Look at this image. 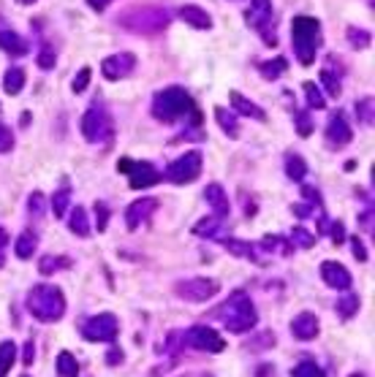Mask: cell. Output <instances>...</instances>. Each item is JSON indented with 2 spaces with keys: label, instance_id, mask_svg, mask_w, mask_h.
<instances>
[{
  "label": "cell",
  "instance_id": "cell-42",
  "mask_svg": "<svg viewBox=\"0 0 375 377\" xmlns=\"http://www.w3.org/2000/svg\"><path fill=\"white\" fill-rule=\"evenodd\" d=\"M90 76H93V71L90 68H79V73L73 76V82H71V90L73 92H85L90 85Z\"/></svg>",
  "mask_w": 375,
  "mask_h": 377
},
{
  "label": "cell",
  "instance_id": "cell-2",
  "mask_svg": "<svg viewBox=\"0 0 375 377\" xmlns=\"http://www.w3.org/2000/svg\"><path fill=\"white\" fill-rule=\"evenodd\" d=\"M218 318L223 321L226 331H232V334H248V331H253L256 323H258V312L253 307L248 293H242V291H234L232 296L226 299V304L218 312Z\"/></svg>",
  "mask_w": 375,
  "mask_h": 377
},
{
  "label": "cell",
  "instance_id": "cell-44",
  "mask_svg": "<svg viewBox=\"0 0 375 377\" xmlns=\"http://www.w3.org/2000/svg\"><path fill=\"white\" fill-rule=\"evenodd\" d=\"M44 204H47V198H44L41 193H33V196L28 198V212H30L33 217H41V215H44Z\"/></svg>",
  "mask_w": 375,
  "mask_h": 377
},
{
  "label": "cell",
  "instance_id": "cell-10",
  "mask_svg": "<svg viewBox=\"0 0 375 377\" xmlns=\"http://www.w3.org/2000/svg\"><path fill=\"white\" fill-rule=\"evenodd\" d=\"M182 345L201 350V353H223L226 350V340L210 326H191L182 334Z\"/></svg>",
  "mask_w": 375,
  "mask_h": 377
},
{
  "label": "cell",
  "instance_id": "cell-3",
  "mask_svg": "<svg viewBox=\"0 0 375 377\" xmlns=\"http://www.w3.org/2000/svg\"><path fill=\"white\" fill-rule=\"evenodd\" d=\"M191 109H194V101H191V95H188L182 87H166L161 92H155L153 106H150L153 117L158 122L185 120V117L191 114Z\"/></svg>",
  "mask_w": 375,
  "mask_h": 377
},
{
  "label": "cell",
  "instance_id": "cell-45",
  "mask_svg": "<svg viewBox=\"0 0 375 377\" xmlns=\"http://www.w3.org/2000/svg\"><path fill=\"white\" fill-rule=\"evenodd\" d=\"M8 150H14V133L0 122V152H8Z\"/></svg>",
  "mask_w": 375,
  "mask_h": 377
},
{
  "label": "cell",
  "instance_id": "cell-21",
  "mask_svg": "<svg viewBox=\"0 0 375 377\" xmlns=\"http://www.w3.org/2000/svg\"><path fill=\"white\" fill-rule=\"evenodd\" d=\"M36 250H38V234L36 231H22L19 239L14 241V253H17V258L28 261V258L36 256Z\"/></svg>",
  "mask_w": 375,
  "mask_h": 377
},
{
  "label": "cell",
  "instance_id": "cell-33",
  "mask_svg": "<svg viewBox=\"0 0 375 377\" xmlns=\"http://www.w3.org/2000/svg\"><path fill=\"white\" fill-rule=\"evenodd\" d=\"M357 312H359V296L357 293H345L338 301V315L343 321H351Z\"/></svg>",
  "mask_w": 375,
  "mask_h": 377
},
{
  "label": "cell",
  "instance_id": "cell-4",
  "mask_svg": "<svg viewBox=\"0 0 375 377\" xmlns=\"http://www.w3.org/2000/svg\"><path fill=\"white\" fill-rule=\"evenodd\" d=\"M291 38H294V54H297L299 66H313L316 52H319V44H321L319 19L297 17L291 22Z\"/></svg>",
  "mask_w": 375,
  "mask_h": 377
},
{
  "label": "cell",
  "instance_id": "cell-40",
  "mask_svg": "<svg viewBox=\"0 0 375 377\" xmlns=\"http://www.w3.org/2000/svg\"><path fill=\"white\" fill-rule=\"evenodd\" d=\"M54 60H57V57H54V49L44 44V47H41V52H38V68H41V71H52L54 68Z\"/></svg>",
  "mask_w": 375,
  "mask_h": 377
},
{
  "label": "cell",
  "instance_id": "cell-15",
  "mask_svg": "<svg viewBox=\"0 0 375 377\" xmlns=\"http://www.w3.org/2000/svg\"><path fill=\"white\" fill-rule=\"evenodd\" d=\"M319 331H321V323H319V318H316L313 312H299V315L291 321V334H294L299 342L316 340Z\"/></svg>",
  "mask_w": 375,
  "mask_h": 377
},
{
  "label": "cell",
  "instance_id": "cell-23",
  "mask_svg": "<svg viewBox=\"0 0 375 377\" xmlns=\"http://www.w3.org/2000/svg\"><path fill=\"white\" fill-rule=\"evenodd\" d=\"M286 174L291 182H302L304 176H307V163H304V157L299 152L286 155Z\"/></svg>",
  "mask_w": 375,
  "mask_h": 377
},
{
  "label": "cell",
  "instance_id": "cell-57",
  "mask_svg": "<svg viewBox=\"0 0 375 377\" xmlns=\"http://www.w3.org/2000/svg\"><path fill=\"white\" fill-rule=\"evenodd\" d=\"M6 263V258H3V244H0V266Z\"/></svg>",
  "mask_w": 375,
  "mask_h": 377
},
{
  "label": "cell",
  "instance_id": "cell-14",
  "mask_svg": "<svg viewBox=\"0 0 375 377\" xmlns=\"http://www.w3.org/2000/svg\"><path fill=\"white\" fill-rule=\"evenodd\" d=\"M354 138V131H351V125L345 120V114L343 112H335L329 122H326V141L332 144V147H345L348 141Z\"/></svg>",
  "mask_w": 375,
  "mask_h": 377
},
{
  "label": "cell",
  "instance_id": "cell-55",
  "mask_svg": "<svg viewBox=\"0 0 375 377\" xmlns=\"http://www.w3.org/2000/svg\"><path fill=\"white\" fill-rule=\"evenodd\" d=\"M256 377H275V366H272V364H261Z\"/></svg>",
  "mask_w": 375,
  "mask_h": 377
},
{
  "label": "cell",
  "instance_id": "cell-37",
  "mask_svg": "<svg viewBox=\"0 0 375 377\" xmlns=\"http://www.w3.org/2000/svg\"><path fill=\"white\" fill-rule=\"evenodd\" d=\"M294 122H297V133L302 138H307L313 133V114H310L307 109H299V112L294 114Z\"/></svg>",
  "mask_w": 375,
  "mask_h": 377
},
{
  "label": "cell",
  "instance_id": "cell-38",
  "mask_svg": "<svg viewBox=\"0 0 375 377\" xmlns=\"http://www.w3.org/2000/svg\"><path fill=\"white\" fill-rule=\"evenodd\" d=\"M348 41L357 47V49H367L370 47V33L367 30H362V28H348Z\"/></svg>",
  "mask_w": 375,
  "mask_h": 377
},
{
  "label": "cell",
  "instance_id": "cell-22",
  "mask_svg": "<svg viewBox=\"0 0 375 377\" xmlns=\"http://www.w3.org/2000/svg\"><path fill=\"white\" fill-rule=\"evenodd\" d=\"M223 247H226V250H229L232 256L248 258V261H253V263H258V266H261V258H258L256 247H253L250 241H242V239H223Z\"/></svg>",
  "mask_w": 375,
  "mask_h": 377
},
{
  "label": "cell",
  "instance_id": "cell-39",
  "mask_svg": "<svg viewBox=\"0 0 375 377\" xmlns=\"http://www.w3.org/2000/svg\"><path fill=\"white\" fill-rule=\"evenodd\" d=\"M291 241H297L302 250H310L313 244H316V237L310 234V231H304V228H291V237H288Z\"/></svg>",
  "mask_w": 375,
  "mask_h": 377
},
{
  "label": "cell",
  "instance_id": "cell-41",
  "mask_svg": "<svg viewBox=\"0 0 375 377\" xmlns=\"http://www.w3.org/2000/svg\"><path fill=\"white\" fill-rule=\"evenodd\" d=\"M321 82H323L326 92H329L332 98H338L340 92H343V85H340L338 76H332V71H323V73H321Z\"/></svg>",
  "mask_w": 375,
  "mask_h": 377
},
{
  "label": "cell",
  "instance_id": "cell-16",
  "mask_svg": "<svg viewBox=\"0 0 375 377\" xmlns=\"http://www.w3.org/2000/svg\"><path fill=\"white\" fill-rule=\"evenodd\" d=\"M272 19V0H253L245 11V22L253 30H258L261 25H267Z\"/></svg>",
  "mask_w": 375,
  "mask_h": 377
},
{
  "label": "cell",
  "instance_id": "cell-49",
  "mask_svg": "<svg viewBox=\"0 0 375 377\" xmlns=\"http://www.w3.org/2000/svg\"><path fill=\"white\" fill-rule=\"evenodd\" d=\"M264 345H275V334H261V337H258V340H256V342L250 345V350H253V353H258V350H261V347H264Z\"/></svg>",
  "mask_w": 375,
  "mask_h": 377
},
{
  "label": "cell",
  "instance_id": "cell-52",
  "mask_svg": "<svg viewBox=\"0 0 375 377\" xmlns=\"http://www.w3.org/2000/svg\"><path fill=\"white\" fill-rule=\"evenodd\" d=\"M109 3H114V0H88V6L93 11H107Z\"/></svg>",
  "mask_w": 375,
  "mask_h": 377
},
{
  "label": "cell",
  "instance_id": "cell-56",
  "mask_svg": "<svg viewBox=\"0 0 375 377\" xmlns=\"http://www.w3.org/2000/svg\"><path fill=\"white\" fill-rule=\"evenodd\" d=\"M359 220H362V228H364V231H373V215H370V212H364Z\"/></svg>",
  "mask_w": 375,
  "mask_h": 377
},
{
  "label": "cell",
  "instance_id": "cell-17",
  "mask_svg": "<svg viewBox=\"0 0 375 377\" xmlns=\"http://www.w3.org/2000/svg\"><path fill=\"white\" fill-rule=\"evenodd\" d=\"M179 17H182L185 25H191V28H196V30H210V28H213V17H210L204 8L194 6V3L182 6V8H179Z\"/></svg>",
  "mask_w": 375,
  "mask_h": 377
},
{
  "label": "cell",
  "instance_id": "cell-8",
  "mask_svg": "<svg viewBox=\"0 0 375 377\" xmlns=\"http://www.w3.org/2000/svg\"><path fill=\"white\" fill-rule=\"evenodd\" d=\"M174 293H177L179 299H185V301L204 304V301H210L213 296L220 293V282L213 280V277H194V280H182V282H177Z\"/></svg>",
  "mask_w": 375,
  "mask_h": 377
},
{
  "label": "cell",
  "instance_id": "cell-20",
  "mask_svg": "<svg viewBox=\"0 0 375 377\" xmlns=\"http://www.w3.org/2000/svg\"><path fill=\"white\" fill-rule=\"evenodd\" d=\"M204 198H207V204L213 206V215H218V217L229 215V198H226V190L220 185H210L204 190Z\"/></svg>",
  "mask_w": 375,
  "mask_h": 377
},
{
  "label": "cell",
  "instance_id": "cell-26",
  "mask_svg": "<svg viewBox=\"0 0 375 377\" xmlns=\"http://www.w3.org/2000/svg\"><path fill=\"white\" fill-rule=\"evenodd\" d=\"M215 120L220 125V131H226V136L229 138H237L239 136V122L234 117V112H226L223 106H218L215 109Z\"/></svg>",
  "mask_w": 375,
  "mask_h": 377
},
{
  "label": "cell",
  "instance_id": "cell-47",
  "mask_svg": "<svg viewBox=\"0 0 375 377\" xmlns=\"http://www.w3.org/2000/svg\"><path fill=\"white\" fill-rule=\"evenodd\" d=\"M302 196L307 198V204H310V206H321V193H319L316 188L304 185V188H302Z\"/></svg>",
  "mask_w": 375,
  "mask_h": 377
},
{
  "label": "cell",
  "instance_id": "cell-58",
  "mask_svg": "<svg viewBox=\"0 0 375 377\" xmlns=\"http://www.w3.org/2000/svg\"><path fill=\"white\" fill-rule=\"evenodd\" d=\"M17 3H22V6H30V3H36V0H17Z\"/></svg>",
  "mask_w": 375,
  "mask_h": 377
},
{
  "label": "cell",
  "instance_id": "cell-32",
  "mask_svg": "<svg viewBox=\"0 0 375 377\" xmlns=\"http://www.w3.org/2000/svg\"><path fill=\"white\" fill-rule=\"evenodd\" d=\"M57 375L60 377H79V364H76V359H73V353L63 350V353L57 356Z\"/></svg>",
  "mask_w": 375,
  "mask_h": 377
},
{
  "label": "cell",
  "instance_id": "cell-59",
  "mask_svg": "<svg viewBox=\"0 0 375 377\" xmlns=\"http://www.w3.org/2000/svg\"><path fill=\"white\" fill-rule=\"evenodd\" d=\"M351 377H364V375H351Z\"/></svg>",
  "mask_w": 375,
  "mask_h": 377
},
{
  "label": "cell",
  "instance_id": "cell-29",
  "mask_svg": "<svg viewBox=\"0 0 375 377\" xmlns=\"http://www.w3.org/2000/svg\"><path fill=\"white\" fill-rule=\"evenodd\" d=\"M14 361H17V345L11 342V340H3L0 342V377L8 375V369L14 366Z\"/></svg>",
  "mask_w": 375,
  "mask_h": 377
},
{
  "label": "cell",
  "instance_id": "cell-1",
  "mask_svg": "<svg viewBox=\"0 0 375 377\" xmlns=\"http://www.w3.org/2000/svg\"><path fill=\"white\" fill-rule=\"evenodd\" d=\"M28 312L41 323H57L66 315V296L57 285H33L28 293Z\"/></svg>",
  "mask_w": 375,
  "mask_h": 377
},
{
  "label": "cell",
  "instance_id": "cell-24",
  "mask_svg": "<svg viewBox=\"0 0 375 377\" xmlns=\"http://www.w3.org/2000/svg\"><path fill=\"white\" fill-rule=\"evenodd\" d=\"M22 87H25V68L14 66V68H8L3 73V90H6L8 95H19Z\"/></svg>",
  "mask_w": 375,
  "mask_h": 377
},
{
  "label": "cell",
  "instance_id": "cell-48",
  "mask_svg": "<svg viewBox=\"0 0 375 377\" xmlns=\"http://www.w3.org/2000/svg\"><path fill=\"white\" fill-rule=\"evenodd\" d=\"M351 253H354V258H357L359 263H364L367 261V250H364V244H362V239H351Z\"/></svg>",
  "mask_w": 375,
  "mask_h": 377
},
{
  "label": "cell",
  "instance_id": "cell-51",
  "mask_svg": "<svg viewBox=\"0 0 375 377\" xmlns=\"http://www.w3.org/2000/svg\"><path fill=\"white\" fill-rule=\"evenodd\" d=\"M22 350H25V353H22V364H25V366H30V364H33V356H36V353H33V342L28 340Z\"/></svg>",
  "mask_w": 375,
  "mask_h": 377
},
{
  "label": "cell",
  "instance_id": "cell-5",
  "mask_svg": "<svg viewBox=\"0 0 375 377\" xmlns=\"http://www.w3.org/2000/svg\"><path fill=\"white\" fill-rule=\"evenodd\" d=\"M82 136L90 144H104L112 138V114L101 103H93L82 117Z\"/></svg>",
  "mask_w": 375,
  "mask_h": 377
},
{
  "label": "cell",
  "instance_id": "cell-25",
  "mask_svg": "<svg viewBox=\"0 0 375 377\" xmlns=\"http://www.w3.org/2000/svg\"><path fill=\"white\" fill-rule=\"evenodd\" d=\"M264 253H278V256H291L294 253V241L283 239V237H264L258 244Z\"/></svg>",
  "mask_w": 375,
  "mask_h": 377
},
{
  "label": "cell",
  "instance_id": "cell-13",
  "mask_svg": "<svg viewBox=\"0 0 375 377\" xmlns=\"http://www.w3.org/2000/svg\"><path fill=\"white\" fill-rule=\"evenodd\" d=\"M321 277H323V282H326L329 288H335V291H351V285H354L351 272H348L343 263H338V261H323Z\"/></svg>",
  "mask_w": 375,
  "mask_h": 377
},
{
  "label": "cell",
  "instance_id": "cell-30",
  "mask_svg": "<svg viewBox=\"0 0 375 377\" xmlns=\"http://www.w3.org/2000/svg\"><path fill=\"white\" fill-rule=\"evenodd\" d=\"M220 225H223V217H218V215H210V217H201L196 225H194V234L196 237H218V231H220Z\"/></svg>",
  "mask_w": 375,
  "mask_h": 377
},
{
  "label": "cell",
  "instance_id": "cell-27",
  "mask_svg": "<svg viewBox=\"0 0 375 377\" xmlns=\"http://www.w3.org/2000/svg\"><path fill=\"white\" fill-rule=\"evenodd\" d=\"M69 228H71L76 237H90V220L88 212L82 206H73L71 215H69Z\"/></svg>",
  "mask_w": 375,
  "mask_h": 377
},
{
  "label": "cell",
  "instance_id": "cell-34",
  "mask_svg": "<svg viewBox=\"0 0 375 377\" xmlns=\"http://www.w3.org/2000/svg\"><path fill=\"white\" fill-rule=\"evenodd\" d=\"M69 201H71V190L69 188H60L57 193H52V212L57 215V217H66Z\"/></svg>",
  "mask_w": 375,
  "mask_h": 377
},
{
  "label": "cell",
  "instance_id": "cell-31",
  "mask_svg": "<svg viewBox=\"0 0 375 377\" xmlns=\"http://www.w3.org/2000/svg\"><path fill=\"white\" fill-rule=\"evenodd\" d=\"M71 266V261L63 256H44L38 261V272L47 277V275H54V272H60V269H69Z\"/></svg>",
  "mask_w": 375,
  "mask_h": 377
},
{
  "label": "cell",
  "instance_id": "cell-7",
  "mask_svg": "<svg viewBox=\"0 0 375 377\" xmlns=\"http://www.w3.org/2000/svg\"><path fill=\"white\" fill-rule=\"evenodd\" d=\"M120 334V323L112 312H101V315H93L82 323V337L88 342H114Z\"/></svg>",
  "mask_w": 375,
  "mask_h": 377
},
{
  "label": "cell",
  "instance_id": "cell-36",
  "mask_svg": "<svg viewBox=\"0 0 375 377\" xmlns=\"http://www.w3.org/2000/svg\"><path fill=\"white\" fill-rule=\"evenodd\" d=\"M304 98H307V106H313V109H323L326 106L321 87L313 85V82H304Z\"/></svg>",
  "mask_w": 375,
  "mask_h": 377
},
{
  "label": "cell",
  "instance_id": "cell-46",
  "mask_svg": "<svg viewBox=\"0 0 375 377\" xmlns=\"http://www.w3.org/2000/svg\"><path fill=\"white\" fill-rule=\"evenodd\" d=\"M326 234H329V237L335 239V244H343V241H345V225L340 223V220H332Z\"/></svg>",
  "mask_w": 375,
  "mask_h": 377
},
{
  "label": "cell",
  "instance_id": "cell-60",
  "mask_svg": "<svg viewBox=\"0 0 375 377\" xmlns=\"http://www.w3.org/2000/svg\"><path fill=\"white\" fill-rule=\"evenodd\" d=\"M22 377H30V375H22Z\"/></svg>",
  "mask_w": 375,
  "mask_h": 377
},
{
  "label": "cell",
  "instance_id": "cell-54",
  "mask_svg": "<svg viewBox=\"0 0 375 377\" xmlns=\"http://www.w3.org/2000/svg\"><path fill=\"white\" fill-rule=\"evenodd\" d=\"M123 361V353H120V347H112L107 353V364H120Z\"/></svg>",
  "mask_w": 375,
  "mask_h": 377
},
{
  "label": "cell",
  "instance_id": "cell-50",
  "mask_svg": "<svg viewBox=\"0 0 375 377\" xmlns=\"http://www.w3.org/2000/svg\"><path fill=\"white\" fill-rule=\"evenodd\" d=\"M98 209V231H107V223H109V209L104 204H95Z\"/></svg>",
  "mask_w": 375,
  "mask_h": 377
},
{
  "label": "cell",
  "instance_id": "cell-6",
  "mask_svg": "<svg viewBox=\"0 0 375 377\" xmlns=\"http://www.w3.org/2000/svg\"><path fill=\"white\" fill-rule=\"evenodd\" d=\"M201 166H204L201 152L191 150V152H185L182 157H177V160H174V163L166 169L163 179H169L172 185H191V182H196V179H198Z\"/></svg>",
  "mask_w": 375,
  "mask_h": 377
},
{
  "label": "cell",
  "instance_id": "cell-9",
  "mask_svg": "<svg viewBox=\"0 0 375 377\" xmlns=\"http://www.w3.org/2000/svg\"><path fill=\"white\" fill-rule=\"evenodd\" d=\"M117 169L123 174H128V185L133 190L153 188V185H158L163 179L161 172L153 163H147V160H120Z\"/></svg>",
  "mask_w": 375,
  "mask_h": 377
},
{
  "label": "cell",
  "instance_id": "cell-28",
  "mask_svg": "<svg viewBox=\"0 0 375 377\" xmlns=\"http://www.w3.org/2000/svg\"><path fill=\"white\" fill-rule=\"evenodd\" d=\"M288 68V60L286 57H275V60H267V63H261L258 71H261V76L269 79V82H275V79H280Z\"/></svg>",
  "mask_w": 375,
  "mask_h": 377
},
{
  "label": "cell",
  "instance_id": "cell-18",
  "mask_svg": "<svg viewBox=\"0 0 375 377\" xmlns=\"http://www.w3.org/2000/svg\"><path fill=\"white\" fill-rule=\"evenodd\" d=\"M0 49L8 52L11 57H22V54L30 52V44L22 35L14 33V30H0Z\"/></svg>",
  "mask_w": 375,
  "mask_h": 377
},
{
  "label": "cell",
  "instance_id": "cell-53",
  "mask_svg": "<svg viewBox=\"0 0 375 377\" xmlns=\"http://www.w3.org/2000/svg\"><path fill=\"white\" fill-rule=\"evenodd\" d=\"M291 212H294L297 217H310V215H313V206H299V204H294V206H291Z\"/></svg>",
  "mask_w": 375,
  "mask_h": 377
},
{
  "label": "cell",
  "instance_id": "cell-43",
  "mask_svg": "<svg viewBox=\"0 0 375 377\" xmlns=\"http://www.w3.org/2000/svg\"><path fill=\"white\" fill-rule=\"evenodd\" d=\"M357 114L359 120L364 122V125H370L373 122V98H364V101L357 103Z\"/></svg>",
  "mask_w": 375,
  "mask_h": 377
},
{
  "label": "cell",
  "instance_id": "cell-11",
  "mask_svg": "<svg viewBox=\"0 0 375 377\" xmlns=\"http://www.w3.org/2000/svg\"><path fill=\"white\" fill-rule=\"evenodd\" d=\"M136 68V57L131 52H117V54H109L107 60L101 63V73L109 82H120L125 76H131Z\"/></svg>",
  "mask_w": 375,
  "mask_h": 377
},
{
  "label": "cell",
  "instance_id": "cell-19",
  "mask_svg": "<svg viewBox=\"0 0 375 377\" xmlns=\"http://www.w3.org/2000/svg\"><path fill=\"white\" fill-rule=\"evenodd\" d=\"M232 106H234V112H239L242 117H250V120H258V122L267 120L264 109H261L258 103L248 101V98H245V95H239V92H232Z\"/></svg>",
  "mask_w": 375,
  "mask_h": 377
},
{
  "label": "cell",
  "instance_id": "cell-12",
  "mask_svg": "<svg viewBox=\"0 0 375 377\" xmlns=\"http://www.w3.org/2000/svg\"><path fill=\"white\" fill-rule=\"evenodd\" d=\"M155 209H158V198H139V201H133V204L125 209V225H128V231H136L139 225L147 223L155 215Z\"/></svg>",
  "mask_w": 375,
  "mask_h": 377
},
{
  "label": "cell",
  "instance_id": "cell-35",
  "mask_svg": "<svg viewBox=\"0 0 375 377\" xmlns=\"http://www.w3.org/2000/svg\"><path fill=\"white\" fill-rule=\"evenodd\" d=\"M291 375L294 377H326L323 375V369L316 364V361H299V364L291 369Z\"/></svg>",
  "mask_w": 375,
  "mask_h": 377
}]
</instances>
